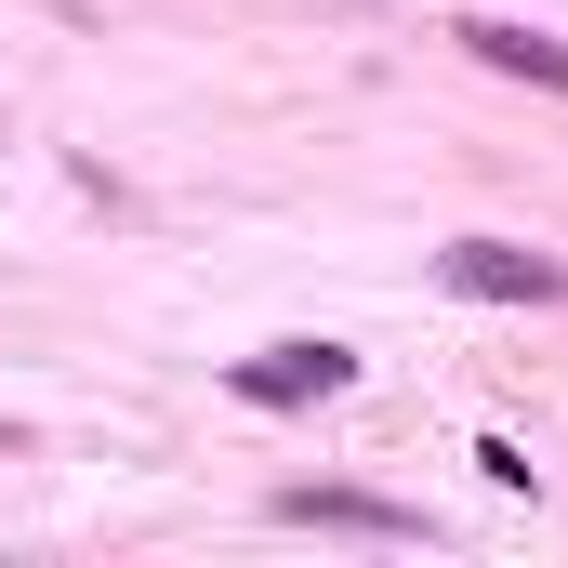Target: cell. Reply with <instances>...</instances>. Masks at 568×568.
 <instances>
[{
  "label": "cell",
  "instance_id": "cell-1",
  "mask_svg": "<svg viewBox=\"0 0 568 568\" xmlns=\"http://www.w3.org/2000/svg\"><path fill=\"white\" fill-rule=\"evenodd\" d=\"M436 278L476 291V304H556L568 265H556V252H516V239H449V252H436Z\"/></svg>",
  "mask_w": 568,
  "mask_h": 568
},
{
  "label": "cell",
  "instance_id": "cell-2",
  "mask_svg": "<svg viewBox=\"0 0 568 568\" xmlns=\"http://www.w3.org/2000/svg\"><path fill=\"white\" fill-rule=\"evenodd\" d=\"M225 384H239L252 410H317V397L357 384V357H344V344H265V357H239Z\"/></svg>",
  "mask_w": 568,
  "mask_h": 568
},
{
  "label": "cell",
  "instance_id": "cell-3",
  "mask_svg": "<svg viewBox=\"0 0 568 568\" xmlns=\"http://www.w3.org/2000/svg\"><path fill=\"white\" fill-rule=\"evenodd\" d=\"M463 53H476V67H503V80H542V93H568V40L516 27V13H463Z\"/></svg>",
  "mask_w": 568,
  "mask_h": 568
},
{
  "label": "cell",
  "instance_id": "cell-4",
  "mask_svg": "<svg viewBox=\"0 0 568 568\" xmlns=\"http://www.w3.org/2000/svg\"><path fill=\"white\" fill-rule=\"evenodd\" d=\"M278 516H304V529H357V542H410V516L371 503V489H278Z\"/></svg>",
  "mask_w": 568,
  "mask_h": 568
}]
</instances>
